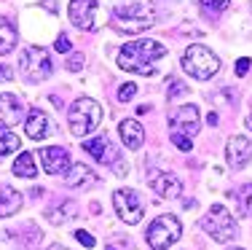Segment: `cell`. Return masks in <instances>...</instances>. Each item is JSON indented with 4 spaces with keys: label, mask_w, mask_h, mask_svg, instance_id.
<instances>
[{
    "label": "cell",
    "mask_w": 252,
    "mask_h": 250,
    "mask_svg": "<svg viewBox=\"0 0 252 250\" xmlns=\"http://www.w3.org/2000/svg\"><path fill=\"white\" fill-rule=\"evenodd\" d=\"M14 175L16 178H35L38 175V167H35V156L30 151H22L14 162Z\"/></svg>",
    "instance_id": "ffe728a7"
},
{
    "label": "cell",
    "mask_w": 252,
    "mask_h": 250,
    "mask_svg": "<svg viewBox=\"0 0 252 250\" xmlns=\"http://www.w3.org/2000/svg\"><path fill=\"white\" fill-rule=\"evenodd\" d=\"M113 205H116L118 218H121L124 223H129V226L140 223L142 215H145L142 199H140V194H137L134 188H118V191L113 194Z\"/></svg>",
    "instance_id": "30bf717a"
},
{
    "label": "cell",
    "mask_w": 252,
    "mask_h": 250,
    "mask_svg": "<svg viewBox=\"0 0 252 250\" xmlns=\"http://www.w3.org/2000/svg\"><path fill=\"white\" fill-rule=\"evenodd\" d=\"M11 75H14V70L5 68V65H0V81H11Z\"/></svg>",
    "instance_id": "1f68e13d"
},
{
    "label": "cell",
    "mask_w": 252,
    "mask_h": 250,
    "mask_svg": "<svg viewBox=\"0 0 252 250\" xmlns=\"http://www.w3.org/2000/svg\"><path fill=\"white\" fill-rule=\"evenodd\" d=\"M49 129H51V124H49V116H46L43 110H40V108H32V110H30V116H27V121H25L27 138L43 140L46 135H49Z\"/></svg>",
    "instance_id": "d6986e66"
},
{
    "label": "cell",
    "mask_w": 252,
    "mask_h": 250,
    "mask_svg": "<svg viewBox=\"0 0 252 250\" xmlns=\"http://www.w3.org/2000/svg\"><path fill=\"white\" fill-rule=\"evenodd\" d=\"M199 5H201V11L207 16H218L231 5V0H199Z\"/></svg>",
    "instance_id": "cb8c5ba5"
},
{
    "label": "cell",
    "mask_w": 252,
    "mask_h": 250,
    "mask_svg": "<svg viewBox=\"0 0 252 250\" xmlns=\"http://www.w3.org/2000/svg\"><path fill=\"white\" fill-rule=\"evenodd\" d=\"M134 94H137V83H124V86L121 89H118V100H121V103H126V100H131V97H134Z\"/></svg>",
    "instance_id": "4316f807"
},
{
    "label": "cell",
    "mask_w": 252,
    "mask_h": 250,
    "mask_svg": "<svg viewBox=\"0 0 252 250\" xmlns=\"http://www.w3.org/2000/svg\"><path fill=\"white\" fill-rule=\"evenodd\" d=\"M70 153L62 145H46L40 148V167H43L49 175H64L70 170Z\"/></svg>",
    "instance_id": "7c38bea8"
},
{
    "label": "cell",
    "mask_w": 252,
    "mask_h": 250,
    "mask_svg": "<svg viewBox=\"0 0 252 250\" xmlns=\"http://www.w3.org/2000/svg\"><path fill=\"white\" fill-rule=\"evenodd\" d=\"M148 186H151L158 196H164V199H177V196L183 194L180 178L172 175V172H166V170H158V167H151V170H148Z\"/></svg>",
    "instance_id": "8fae6325"
},
{
    "label": "cell",
    "mask_w": 252,
    "mask_h": 250,
    "mask_svg": "<svg viewBox=\"0 0 252 250\" xmlns=\"http://www.w3.org/2000/svg\"><path fill=\"white\" fill-rule=\"evenodd\" d=\"M180 94H188V83H183V81H169V86H166V97L175 100V97H180Z\"/></svg>",
    "instance_id": "d4e9b609"
},
{
    "label": "cell",
    "mask_w": 252,
    "mask_h": 250,
    "mask_svg": "<svg viewBox=\"0 0 252 250\" xmlns=\"http://www.w3.org/2000/svg\"><path fill=\"white\" fill-rule=\"evenodd\" d=\"M118 132H121V140L126 143V148H131V151L142 148V143H145V129L137 118H124Z\"/></svg>",
    "instance_id": "e0dca14e"
},
{
    "label": "cell",
    "mask_w": 252,
    "mask_h": 250,
    "mask_svg": "<svg viewBox=\"0 0 252 250\" xmlns=\"http://www.w3.org/2000/svg\"><path fill=\"white\" fill-rule=\"evenodd\" d=\"M51 250H67V248H64V245H54Z\"/></svg>",
    "instance_id": "836d02e7"
},
{
    "label": "cell",
    "mask_w": 252,
    "mask_h": 250,
    "mask_svg": "<svg viewBox=\"0 0 252 250\" xmlns=\"http://www.w3.org/2000/svg\"><path fill=\"white\" fill-rule=\"evenodd\" d=\"M64 183L70 188H92L97 183V175L86 164H70V170L64 172Z\"/></svg>",
    "instance_id": "2e32d148"
},
{
    "label": "cell",
    "mask_w": 252,
    "mask_h": 250,
    "mask_svg": "<svg viewBox=\"0 0 252 250\" xmlns=\"http://www.w3.org/2000/svg\"><path fill=\"white\" fill-rule=\"evenodd\" d=\"M54 49H57L59 54H67V51H70V40L62 35V38H57V43H54Z\"/></svg>",
    "instance_id": "f546056e"
},
{
    "label": "cell",
    "mask_w": 252,
    "mask_h": 250,
    "mask_svg": "<svg viewBox=\"0 0 252 250\" xmlns=\"http://www.w3.org/2000/svg\"><path fill=\"white\" fill-rule=\"evenodd\" d=\"M166 57V46L158 43V40H151V38H140V40H131V43L121 46L118 51V65L129 73H137V75H156V68L153 62Z\"/></svg>",
    "instance_id": "6da1fadb"
},
{
    "label": "cell",
    "mask_w": 252,
    "mask_h": 250,
    "mask_svg": "<svg viewBox=\"0 0 252 250\" xmlns=\"http://www.w3.org/2000/svg\"><path fill=\"white\" fill-rule=\"evenodd\" d=\"M51 70H54L51 57L46 54V49H40V46H27L19 54V73L25 75V81H30V83L46 81L51 75Z\"/></svg>",
    "instance_id": "5b68a950"
},
{
    "label": "cell",
    "mask_w": 252,
    "mask_h": 250,
    "mask_svg": "<svg viewBox=\"0 0 252 250\" xmlns=\"http://www.w3.org/2000/svg\"><path fill=\"white\" fill-rule=\"evenodd\" d=\"M81 145H83V151H89L99 164H110L116 175H126V170H129V167H124L121 153H118V148L110 143V138H107V135H105V138L86 140V143H81Z\"/></svg>",
    "instance_id": "9c48e42d"
},
{
    "label": "cell",
    "mask_w": 252,
    "mask_h": 250,
    "mask_svg": "<svg viewBox=\"0 0 252 250\" xmlns=\"http://www.w3.org/2000/svg\"><path fill=\"white\" fill-rule=\"evenodd\" d=\"M207 121H209V127H215V124H218V113H215V110H209Z\"/></svg>",
    "instance_id": "d6a6232c"
},
{
    "label": "cell",
    "mask_w": 252,
    "mask_h": 250,
    "mask_svg": "<svg viewBox=\"0 0 252 250\" xmlns=\"http://www.w3.org/2000/svg\"><path fill=\"white\" fill-rule=\"evenodd\" d=\"M14 151H19V138H16L8 127L0 124V162H3L8 153H14Z\"/></svg>",
    "instance_id": "603a6c76"
},
{
    "label": "cell",
    "mask_w": 252,
    "mask_h": 250,
    "mask_svg": "<svg viewBox=\"0 0 252 250\" xmlns=\"http://www.w3.org/2000/svg\"><path fill=\"white\" fill-rule=\"evenodd\" d=\"M59 210H54V207H49L46 210V218H49L51 223H67L70 218L78 215V205L75 202H62V205H57Z\"/></svg>",
    "instance_id": "44dd1931"
},
{
    "label": "cell",
    "mask_w": 252,
    "mask_h": 250,
    "mask_svg": "<svg viewBox=\"0 0 252 250\" xmlns=\"http://www.w3.org/2000/svg\"><path fill=\"white\" fill-rule=\"evenodd\" d=\"M201 229L207 231L215 242H231L233 237L239 234L236 221H233V215L223 205H212V210L201 218Z\"/></svg>",
    "instance_id": "8992f818"
},
{
    "label": "cell",
    "mask_w": 252,
    "mask_h": 250,
    "mask_svg": "<svg viewBox=\"0 0 252 250\" xmlns=\"http://www.w3.org/2000/svg\"><path fill=\"white\" fill-rule=\"evenodd\" d=\"M199 108L196 105H180L169 113V135L172 138H196L199 135Z\"/></svg>",
    "instance_id": "ba28073f"
},
{
    "label": "cell",
    "mask_w": 252,
    "mask_h": 250,
    "mask_svg": "<svg viewBox=\"0 0 252 250\" xmlns=\"http://www.w3.org/2000/svg\"><path fill=\"white\" fill-rule=\"evenodd\" d=\"M225 159H228V164H231L233 170H242V167L252 159V143L247 138H242V135L231 138L228 145H225Z\"/></svg>",
    "instance_id": "5bb4252c"
},
{
    "label": "cell",
    "mask_w": 252,
    "mask_h": 250,
    "mask_svg": "<svg viewBox=\"0 0 252 250\" xmlns=\"http://www.w3.org/2000/svg\"><path fill=\"white\" fill-rule=\"evenodd\" d=\"M236 250H242V248H236Z\"/></svg>",
    "instance_id": "d590c367"
},
{
    "label": "cell",
    "mask_w": 252,
    "mask_h": 250,
    "mask_svg": "<svg viewBox=\"0 0 252 250\" xmlns=\"http://www.w3.org/2000/svg\"><path fill=\"white\" fill-rule=\"evenodd\" d=\"M239 196H242L244 213H252V183H244V186H242V191H239Z\"/></svg>",
    "instance_id": "484cf974"
},
{
    "label": "cell",
    "mask_w": 252,
    "mask_h": 250,
    "mask_svg": "<svg viewBox=\"0 0 252 250\" xmlns=\"http://www.w3.org/2000/svg\"><path fill=\"white\" fill-rule=\"evenodd\" d=\"M145 237H148V245L153 250H169L183 237V226H180V221L175 215H158L148 226Z\"/></svg>",
    "instance_id": "52a82bcc"
},
{
    "label": "cell",
    "mask_w": 252,
    "mask_h": 250,
    "mask_svg": "<svg viewBox=\"0 0 252 250\" xmlns=\"http://www.w3.org/2000/svg\"><path fill=\"white\" fill-rule=\"evenodd\" d=\"M247 70H250V59H247V57H242V59L236 62V75L242 78V75H247Z\"/></svg>",
    "instance_id": "4dcf8cb0"
},
{
    "label": "cell",
    "mask_w": 252,
    "mask_h": 250,
    "mask_svg": "<svg viewBox=\"0 0 252 250\" xmlns=\"http://www.w3.org/2000/svg\"><path fill=\"white\" fill-rule=\"evenodd\" d=\"M16 46V27L5 16H0V54H8Z\"/></svg>",
    "instance_id": "7402d4cb"
},
{
    "label": "cell",
    "mask_w": 252,
    "mask_h": 250,
    "mask_svg": "<svg viewBox=\"0 0 252 250\" xmlns=\"http://www.w3.org/2000/svg\"><path fill=\"white\" fill-rule=\"evenodd\" d=\"M25 116V103L16 94H0V124L3 127H14Z\"/></svg>",
    "instance_id": "9a60e30c"
},
{
    "label": "cell",
    "mask_w": 252,
    "mask_h": 250,
    "mask_svg": "<svg viewBox=\"0 0 252 250\" xmlns=\"http://www.w3.org/2000/svg\"><path fill=\"white\" fill-rule=\"evenodd\" d=\"M22 205H25V196L16 191L14 186L0 183V218H8V215H14V213H19Z\"/></svg>",
    "instance_id": "ac0fdd59"
},
{
    "label": "cell",
    "mask_w": 252,
    "mask_h": 250,
    "mask_svg": "<svg viewBox=\"0 0 252 250\" xmlns=\"http://www.w3.org/2000/svg\"><path fill=\"white\" fill-rule=\"evenodd\" d=\"M156 14H153V5L145 3V0H134V3H126L118 5L113 11V27L121 30V33H145L148 27H153Z\"/></svg>",
    "instance_id": "7a4b0ae2"
},
{
    "label": "cell",
    "mask_w": 252,
    "mask_h": 250,
    "mask_svg": "<svg viewBox=\"0 0 252 250\" xmlns=\"http://www.w3.org/2000/svg\"><path fill=\"white\" fill-rule=\"evenodd\" d=\"M247 127H250V129H252V116H250V118H247Z\"/></svg>",
    "instance_id": "e575fe53"
},
{
    "label": "cell",
    "mask_w": 252,
    "mask_h": 250,
    "mask_svg": "<svg viewBox=\"0 0 252 250\" xmlns=\"http://www.w3.org/2000/svg\"><path fill=\"white\" fill-rule=\"evenodd\" d=\"M70 22L78 30H92L94 27V14H97V0H70Z\"/></svg>",
    "instance_id": "4fadbf2b"
},
{
    "label": "cell",
    "mask_w": 252,
    "mask_h": 250,
    "mask_svg": "<svg viewBox=\"0 0 252 250\" xmlns=\"http://www.w3.org/2000/svg\"><path fill=\"white\" fill-rule=\"evenodd\" d=\"M67 121H70V132H73L75 138H86V135H92L102 124V105L92 97L75 100V103L70 105Z\"/></svg>",
    "instance_id": "3957f363"
},
{
    "label": "cell",
    "mask_w": 252,
    "mask_h": 250,
    "mask_svg": "<svg viewBox=\"0 0 252 250\" xmlns=\"http://www.w3.org/2000/svg\"><path fill=\"white\" fill-rule=\"evenodd\" d=\"M75 240L81 242V245H86V248H94V245H97V242H94V237L89 234V231H83V229L75 231Z\"/></svg>",
    "instance_id": "83f0119b"
},
{
    "label": "cell",
    "mask_w": 252,
    "mask_h": 250,
    "mask_svg": "<svg viewBox=\"0 0 252 250\" xmlns=\"http://www.w3.org/2000/svg\"><path fill=\"white\" fill-rule=\"evenodd\" d=\"M81 68H83V54H81V51L70 54V59H67V70H73V73H75V70H81Z\"/></svg>",
    "instance_id": "f1b7e54d"
},
{
    "label": "cell",
    "mask_w": 252,
    "mask_h": 250,
    "mask_svg": "<svg viewBox=\"0 0 252 250\" xmlns=\"http://www.w3.org/2000/svg\"><path fill=\"white\" fill-rule=\"evenodd\" d=\"M183 70L188 75H193V78H199V81H207V78H212V75L220 70V59H218V54H215L212 49L196 43V46H188V49H185Z\"/></svg>",
    "instance_id": "277c9868"
}]
</instances>
